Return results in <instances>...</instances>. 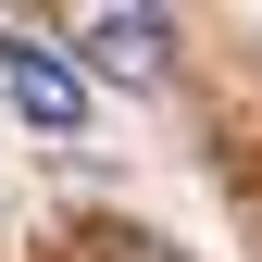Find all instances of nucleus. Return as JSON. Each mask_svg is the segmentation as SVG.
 Instances as JSON below:
<instances>
[{
  "label": "nucleus",
  "mask_w": 262,
  "mask_h": 262,
  "mask_svg": "<svg viewBox=\"0 0 262 262\" xmlns=\"http://www.w3.org/2000/svg\"><path fill=\"white\" fill-rule=\"evenodd\" d=\"M0 88H13V113L38 138H75L88 125V62L62 38H38V25H0Z\"/></svg>",
  "instance_id": "f257e3e1"
},
{
  "label": "nucleus",
  "mask_w": 262,
  "mask_h": 262,
  "mask_svg": "<svg viewBox=\"0 0 262 262\" xmlns=\"http://www.w3.org/2000/svg\"><path fill=\"white\" fill-rule=\"evenodd\" d=\"M88 75H125V88H162V62H175V13H88L75 25Z\"/></svg>",
  "instance_id": "f03ea898"
}]
</instances>
